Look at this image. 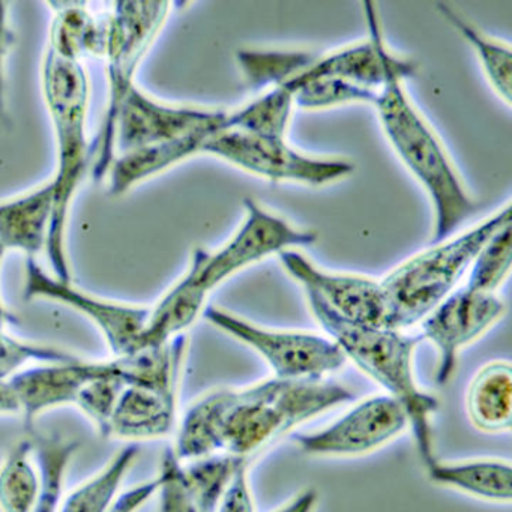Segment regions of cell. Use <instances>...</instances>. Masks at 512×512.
I'll list each match as a JSON object with an SVG mask.
<instances>
[{
  "label": "cell",
  "instance_id": "obj_22",
  "mask_svg": "<svg viewBox=\"0 0 512 512\" xmlns=\"http://www.w3.org/2000/svg\"><path fill=\"white\" fill-rule=\"evenodd\" d=\"M467 415L478 430L503 433L512 427V365H484L467 389Z\"/></svg>",
  "mask_w": 512,
  "mask_h": 512
},
{
  "label": "cell",
  "instance_id": "obj_28",
  "mask_svg": "<svg viewBox=\"0 0 512 512\" xmlns=\"http://www.w3.org/2000/svg\"><path fill=\"white\" fill-rule=\"evenodd\" d=\"M292 94L284 88L269 89L262 97L230 112L229 130L286 139L292 119Z\"/></svg>",
  "mask_w": 512,
  "mask_h": 512
},
{
  "label": "cell",
  "instance_id": "obj_23",
  "mask_svg": "<svg viewBox=\"0 0 512 512\" xmlns=\"http://www.w3.org/2000/svg\"><path fill=\"white\" fill-rule=\"evenodd\" d=\"M139 458L136 443L116 452L103 469L62 497L58 512H109L122 493V485Z\"/></svg>",
  "mask_w": 512,
  "mask_h": 512
},
{
  "label": "cell",
  "instance_id": "obj_5",
  "mask_svg": "<svg viewBox=\"0 0 512 512\" xmlns=\"http://www.w3.org/2000/svg\"><path fill=\"white\" fill-rule=\"evenodd\" d=\"M511 223L512 208L508 205L472 229L415 254L386 275L380 281L388 307L386 326L406 331L419 325L457 289L485 242Z\"/></svg>",
  "mask_w": 512,
  "mask_h": 512
},
{
  "label": "cell",
  "instance_id": "obj_37",
  "mask_svg": "<svg viewBox=\"0 0 512 512\" xmlns=\"http://www.w3.org/2000/svg\"><path fill=\"white\" fill-rule=\"evenodd\" d=\"M317 502H319L317 491L313 488H307V490L299 491L289 502L284 503L283 506L272 512H314L316 511Z\"/></svg>",
  "mask_w": 512,
  "mask_h": 512
},
{
  "label": "cell",
  "instance_id": "obj_20",
  "mask_svg": "<svg viewBox=\"0 0 512 512\" xmlns=\"http://www.w3.org/2000/svg\"><path fill=\"white\" fill-rule=\"evenodd\" d=\"M209 136L212 134H193L175 142L116 155L106 178L109 193L124 196L137 185L178 166L188 158L202 154L203 143Z\"/></svg>",
  "mask_w": 512,
  "mask_h": 512
},
{
  "label": "cell",
  "instance_id": "obj_29",
  "mask_svg": "<svg viewBox=\"0 0 512 512\" xmlns=\"http://www.w3.org/2000/svg\"><path fill=\"white\" fill-rule=\"evenodd\" d=\"M292 94L295 107L305 110L332 109L346 104L374 106L379 92L334 77L296 80L281 86Z\"/></svg>",
  "mask_w": 512,
  "mask_h": 512
},
{
  "label": "cell",
  "instance_id": "obj_11",
  "mask_svg": "<svg viewBox=\"0 0 512 512\" xmlns=\"http://www.w3.org/2000/svg\"><path fill=\"white\" fill-rule=\"evenodd\" d=\"M229 128V110L163 103L136 85L125 98L116 122V152L127 154Z\"/></svg>",
  "mask_w": 512,
  "mask_h": 512
},
{
  "label": "cell",
  "instance_id": "obj_32",
  "mask_svg": "<svg viewBox=\"0 0 512 512\" xmlns=\"http://www.w3.org/2000/svg\"><path fill=\"white\" fill-rule=\"evenodd\" d=\"M77 358V355L47 344L32 343L13 337L0 329V380H10L25 368L37 364H52Z\"/></svg>",
  "mask_w": 512,
  "mask_h": 512
},
{
  "label": "cell",
  "instance_id": "obj_31",
  "mask_svg": "<svg viewBox=\"0 0 512 512\" xmlns=\"http://www.w3.org/2000/svg\"><path fill=\"white\" fill-rule=\"evenodd\" d=\"M125 385L118 359H109L103 373L83 388L74 404L103 437Z\"/></svg>",
  "mask_w": 512,
  "mask_h": 512
},
{
  "label": "cell",
  "instance_id": "obj_30",
  "mask_svg": "<svg viewBox=\"0 0 512 512\" xmlns=\"http://www.w3.org/2000/svg\"><path fill=\"white\" fill-rule=\"evenodd\" d=\"M511 224L494 233L469 268L466 287L475 292L496 293L511 272Z\"/></svg>",
  "mask_w": 512,
  "mask_h": 512
},
{
  "label": "cell",
  "instance_id": "obj_3",
  "mask_svg": "<svg viewBox=\"0 0 512 512\" xmlns=\"http://www.w3.org/2000/svg\"><path fill=\"white\" fill-rule=\"evenodd\" d=\"M374 107L395 154L430 197L433 244L446 241L478 211V203L470 196L433 128L413 106L404 80L386 83Z\"/></svg>",
  "mask_w": 512,
  "mask_h": 512
},
{
  "label": "cell",
  "instance_id": "obj_21",
  "mask_svg": "<svg viewBox=\"0 0 512 512\" xmlns=\"http://www.w3.org/2000/svg\"><path fill=\"white\" fill-rule=\"evenodd\" d=\"M53 10L47 50L67 61L86 56L103 58L107 40L106 10L92 11L88 4H49Z\"/></svg>",
  "mask_w": 512,
  "mask_h": 512
},
{
  "label": "cell",
  "instance_id": "obj_1",
  "mask_svg": "<svg viewBox=\"0 0 512 512\" xmlns=\"http://www.w3.org/2000/svg\"><path fill=\"white\" fill-rule=\"evenodd\" d=\"M41 89L52 119L56 143L53 173V220L46 254L52 274L73 283L67 230L71 206L91 167L88 142L89 76L82 62L67 61L46 50L41 67Z\"/></svg>",
  "mask_w": 512,
  "mask_h": 512
},
{
  "label": "cell",
  "instance_id": "obj_14",
  "mask_svg": "<svg viewBox=\"0 0 512 512\" xmlns=\"http://www.w3.org/2000/svg\"><path fill=\"white\" fill-rule=\"evenodd\" d=\"M278 259L293 280L316 293L338 316L359 325L388 328V307L380 281L367 275L323 271L296 250L284 251Z\"/></svg>",
  "mask_w": 512,
  "mask_h": 512
},
{
  "label": "cell",
  "instance_id": "obj_15",
  "mask_svg": "<svg viewBox=\"0 0 512 512\" xmlns=\"http://www.w3.org/2000/svg\"><path fill=\"white\" fill-rule=\"evenodd\" d=\"M106 364L107 361H89L77 356L71 361L32 365L11 377L26 424L31 425L50 410L74 407L80 392L103 373Z\"/></svg>",
  "mask_w": 512,
  "mask_h": 512
},
{
  "label": "cell",
  "instance_id": "obj_6",
  "mask_svg": "<svg viewBox=\"0 0 512 512\" xmlns=\"http://www.w3.org/2000/svg\"><path fill=\"white\" fill-rule=\"evenodd\" d=\"M170 2H116L107 5V104L103 124L91 145V176L104 181L116 158V122L125 98L137 85L143 59L172 13Z\"/></svg>",
  "mask_w": 512,
  "mask_h": 512
},
{
  "label": "cell",
  "instance_id": "obj_16",
  "mask_svg": "<svg viewBox=\"0 0 512 512\" xmlns=\"http://www.w3.org/2000/svg\"><path fill=\"white\" fill-rule=\"evenodd\" d=\"M176 424L178 395L125 385L104 437L131 443L164 439L175 431Z\"/></svg>",
  "mask_w": 512,
  "mask_h": 512
},
{
  "label": "cell",
  "instance_id": "obj_8",
  "mask_svg": "<svg viewBox=\"0 0 512 512\" xmlns=\"http://www.w3.org/2000/svg\"><path fill=\"white\" fill-rule=\"evenodd\" d=\"M245 217L226 244L215 251L196 248L187 271L211 295L224 281L266 257L311 247L317 233L301 230L253 199L244 200Z\"/></svg>",
  "mask_w": 512,
  "mask_h": 512
},
{
  "label": "cell",
  "instance_id": "obj_25",
  "mask_svg": "<svg viewBox=\"0 0 512 512\" xmlns=\"http://www.w3.org/2000/svg\"><path fill=\"white\" fill-rule=\"evenodd\" d=\"M181 464L182 481L194 505L202 512H217L230 485L248 460L221 452Z\"/></svg>",
  "mask_w": 512,
  "mask_h": 512
},
{
  "label": "cell",
  "instance_id": "obj_38",
  "mask_svg": "<svg viewBox=\"0 0 512 512\" xmlns=\"http://www.w3.org/2000/svg\"><path fill=\"white\" fill-rule=\"evenodd\" d=\"M20 413L19 401L10 380H0V415Z\"/></svg>",
  "mask_w": 512,
  "mask_h": 512
},
{
  "label": "cell",
  "instance_id": "obj_24",
  "mask_svg": "<svg viewBox=\"0 0 512 512\" xmlns=\"http://www.w3.org/2000/svg\"><path fill=\"white\" fill-rule=\"evenodd\" d=\"M41 485L34 439L17 440L0 463V511L34 512Z\"/></svg>",
  "mask_w": 512,
  "mask_h": 512
},
{
  "label": "cell",
  "instance_id": "obj_13",
  "mask_svg": "<svg viewBox=\"0 0 512 512\" xmlns=\"http://www.w3.org/2000/svg\"><path fill=\"white\" fill-rule=\"evenodd\" d=\"M505 314L496 293L455 289L419 325L422 340L437 350L436 383L448 385L458 365V353L478 340Z\"/></svg>",
  "mask_w": 512,
  "mask_h": 512
},
{
  "label": "cell",
  "instance_id": "obj_26",
  "mask_svg": "<svg viewBox=\"0 0 512 512\" xmlns=\"http://www.w3.org/2000/svg\"><path fill=\"white\" fill-rule=\"evenodd\" d=\"M316 56L307 50L244 49L236 53V64L250 88L269 91L292 82L313 64Z\"/></svg>",
  "mask_w": 512,
  "mask_h": 512
},
{
  "label": "cell",
  "instance_id": "obj_36",
  "mask_svg": "<svg viewBox=\"0 0 512 512\" xmlns=\"http://www.w3.org/2000/svg\"><path fill=\"white\" fill-rule=\"evenodd\" d=\"M13 40L8 4L0 2V116L7 109V59Z\"/></svg>",
  "mask_w": 512,
  "mask_h": 512
},
{
  "label": "cell",
  "instance_id": "obj_33",
  "mask_svg": "<svg viewBox=\"0 0 512 512\" xmlns=\"http://www.w3.org/2000/svg\"><path fill=\"white\" fill-rule=\"evenodd\" d=\"M161 488L158 493V512H202L187 493L182 481V464L167 449L160 467Z\"/></svg>",
  "mask_w": 512,
  "mask_h": 512
},
{
  "label": "cell",
  "instance_id": "obj_39",
  "mask_svg": "<svg viewBox=\"0 0 512 512\" xmlns=\"http://www.w3.org/2000/svg\"><path fill=\"white\" fill-rule=\"evenodd\" d=\"M5 256H7V251H5V248L0 245V269H2V263H4ZM13 322L14 316L10 311H8V308L5 307L4 301H2V296H0V329H7V326Z\"/></svg>",
  "mask_w": 512,
  "mask_h": 512
},
{
  "label": "cell",
  "instance_id": "obj_7",
  "mask_svg": "<svg viewBox=\"0 0 512 512\" xmlns=\"http://www.w3.org/2000/svg\"><path fill=\"white\" fill-rule=\"evenodd\" d=\"M203 317L218 331L256 352L271 368L275 379L317 382L337 373L347 362L340 347L329 337L266 328L215 305H208Z\"/></svg>",
  "mask_w": 512,
  "mask_h": 512
},
{
  "label": "cell",
  "instance_id": "obj_9",
  "mask_svg": "<svg viewBox=\"0 0 512 512\" xmlns=\"http://www.w3.org/2000/svg\"><path fill=\"white\" fill-rule=\"evenodd\" d=\"M202 154L226 161L244 172L272 182L323 187L352 175L353 164L335 158L302 154L286 139L259 136L239 130L212 134L202 146Z\"/></svg>",
  "mask_w": 512,
  "mask_h": 512
},
{
  "label": "cell",
  "instance_id": "obj_27",
  "mask_svg": "<svg viewBox=\"0 0 512 512\" xmlns=\"http://www.w3.org/2000/svg\"><path fill=\"white\" fill-rule=\"evenodd\" d=\"M436 8L440 16L472 47L494 91L499 94L503 101L511 104L512 55L509 46L499 43V41L479 31L449 5L437 4Z\"/></svg>",
  "mask_w": 512,
  "mask_h": 512
},
{
  "label": "cell",
  "instance_id": "obj_4",
  "mask_svg": "<svg viewBox=\"0 0 512 512\" xmlns=\"http://www.w3.org/2000/svg\"><path fill=\"white\" fill-rule=\"evenodd\" d=\"M221 452L248 460L293 428L353 400L347 386L329 380H262L223 388Z\"/></svg>",
  "mask_w": 512,
  "mask_h": 512
},
{
  "label": "cell",
  "instance_id": "obj_35",
  "mask_svg": "<svg viewBox=\"0 0 512 512\" xmlns=\"http://www.w3.org/2000/svg\"><path fill=\"white\" fill-rule=\"evenodd\" d=\"M217 512H256L250 476H248V464L239 470L223 502L218 506Z\"/></svg>",
  "mask_w": 512,
  "mask_h": 512
},
{
  "label": "cell",
  "instance_id": "obj_2",
  "mask_svg": "<svg viewBox=\"0 0 512 512\" xmlns=\"http://www.w3.org/2000/svg\"><path fill=\"white\" fill-rule=\"evenodd\" d=\"M308 307L323 331L340 347L347 361H352L374 382L379 383L389 397L406 410L413 442L422 466L437 460L434 454L433 418L439 410V400L422 389L413 371V356L421 343V335H409L397 329L359 325L338 316L316 293L308 292Z\"/></svg>",
  "mask_w": 512,
  "mask_h": 512
},
{
  "label": "cell",
  "instance_id": "obj_12",
  "mask_svg": "<svg viewBox=\"0 0 512 512\" xmlns=\"http://www.w3.org/2000/svg\"><path fill=\"white\" fill-rule=\"evenodd\" d=\"M409 428L400 403L389 395H374L316 431L293 437L304 454L313 457H358L385 446Z\"/></svg>",
  "mask_w": 512,
  "mask_h": 512
},
{
  "label": "cell",
  "instance_id": "obj_17",
  "mask_svg": "<svg viewBox=\"0 0 512 512\" xmlns=\"http://www.w3.org/2000/svg\"><path fill=\"white\" fill-rule=\"evenodd\" d=\"M53 220V185L40 187L13 199L0 200V245L7 253L20 251L26 259L46 253Z\"/></svg>",
  "mask_w": 512,
  "mask_h": 512
},
{
  "label": "cell",
  "instance_id": "obj_10",
  "mask_svg": "<svg viewBox=\"0 0 512 512\" xmlns=\"http://www.w3.org/2000/svg\"><path fill=\"white\" fill-rule=\"evenodd\" d=\"M23 296L26 301L56 302L88 319L103 335L113 358L133 355L148 322L149 307L113 301L86 292L73 283H65L38 265L37 259H26Z\"/></svg>",
  "mask_w": 512,
  "mask_h": 512
},
{
  "label": "cell",
  "instance_id": "obj_18",
  "mask_svg": "<svg viewBox=\"0 0 512 512\" xmlns=\"http://www.w3.org/2000/svg\"><path fill=\"white\" fill-rule=\"evenodd\" d=\"M208 298L209 293L194 280L190 272H185L154 307H149L148 322L134 353L164 346L185 335L203 316V311L208 307Z\"/></svg>",
  "mask_w": 512,
  "mask_h": 512
},
{
  "label": "cell",
  "instance_id": "obj_34",
  "mask_svg": "<svg viewBox=\"0 0 512 512\" xmlns=\"http://www.w3.org/2000/svg\"><path fill=\"white\" fill-rule=\"evenodd\" d=\"M161 488L160 473L148 481L122 491L109 512H140L152 499L158 496Z\"/></svg>",
  "mask_w": 512,
  "mask_h": 512
},
{
  "label": "cell",
  "instance_id": "obj_19",
  "mask_svg": "<svg viewBox=\"0 0 512 512\" xmlns=\"http://www.w3.org/2000/svg\"><path fill=\"white\" fill-rule=\"evenodd\" d=\"M425 472L433 484L461 491L476 499L499 503H508L512 499L511 461L503 458L436 460Z\"/></svg>",
  "mask_w": 512,
  "mask_h": 512
}]
</instances>
